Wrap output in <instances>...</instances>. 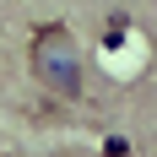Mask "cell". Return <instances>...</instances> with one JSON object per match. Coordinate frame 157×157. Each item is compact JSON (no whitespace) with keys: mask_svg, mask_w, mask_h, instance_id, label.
Here are the masks:
<instances>
[{"mask_svg":"<svg viewBox=\"0 0 157 157\" xmlns=\"http://www.w3.org/2000/svg\"><path fill=\"white\" fill-rule=\"evenodd\" d=\"M27 65L38 87L54 98H81V76H87V60H81V44L76 33L60 27V22H44L33 33V49H27Z\"/></svg>","mask_w":157,"mask_h":157,"instance_id":"cell-1","label":"cell"}]
</instances>
